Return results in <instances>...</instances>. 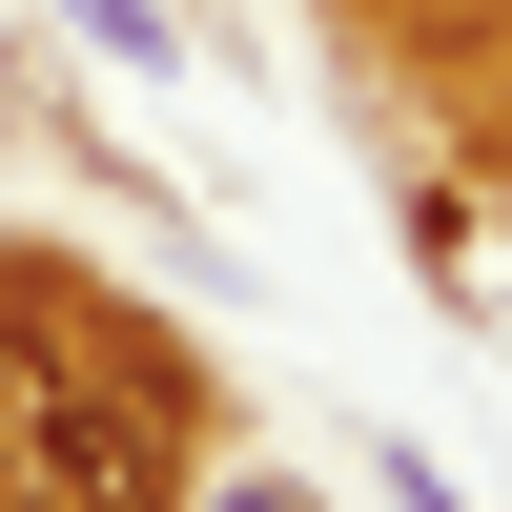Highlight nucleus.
<instances>
[{
  "label": "nucleus",
  "mask_w": 512,
  "mask_h": 512,
  "mask_svg": "<svg viewBox=\"0 0 512 512\" xmlns=\"http://www.w3.org/2000/svg\"><path fill=\"white\" fill-rule=\"evenodd\" d=\"M0 492L41 512H185V349L123 328L103 287H0Z\"/></svg>",
  "instance_id": "f257e3e1"
},
{
  "label": "nucleus",
  "mask_w": 512,
  "mask_h": 512,
  "mask_svg": "<svg viewBox=\"0 0 512 512\" xmlns=\"http://www.w3.org/2000/svg\"><path fill=\"white\" fill-rule=\"evenodd\" d=\"M82 21H103V41H123V62H164V21H144V0H82Z\"/></svg>",
  "instance_id": "f03ea898"
},
{
  "label": "nucleus",
  "mask_w": 512,
  "mask_h": 512,
  "mask_svg": "<svg viewBox=\"0 0 512 512\" xmlns=\"http://www.w3.org/2000/svg\"><path fill=\"white\" fill-rule=\"evenodd\" d=\"M226 512H308V492H226Z\"/></svg>",
  "instance_id": "7ed1b4c3"
}]
</instances>
